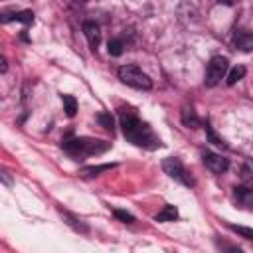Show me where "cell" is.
Here are the masks:
<instances>
[{"label":"cell","instance_id":"obj_1","mask_svg":"<svg viewBox=\"0 0 253 253\" xmlns=\"http://www.w3.org/2000/svg\"><path fill=\"white\" fill-rule=\"evenodd\" d=\"M119 123H121V128H123V134L125 138L138 146V148H146V150H156L162 146V140L160 136L148 126V123L140 121L136 111L130 109V107H121L119 109Z\"/></svg>","mask_w":253,"mask_h":253},{"label":"cell","instance_id":"obj_2","mask_svg":"<svg viewBox=\"0 0 253 253\" xmlns=\"http://www.w3.org/2000/svg\"><path fill=\"white\" fill-rule=\"evenodd\" d=\"M61 146L71 158L83 160L87 156H97V154L107 152L111 148V142L91 138V136H73V138H65Z\"/></svg>","mask_w":253,"mask_h":253},{"label":"cell","instance_id":"obj_3","mask_svg":"<svg viewBox=\"0 0 253 253\" xmlns=\"http://www.w3.org/2000/svg\"><path fill=\"white\" fill-rule=\"evenodd\" d=\"M117 75H119V79H121L125 85H128V87H132V89H140V91H150V89H152V79H150L146 73H142V69H138V67L132 65V63L121 65V67L117 69Z\"/></svg>","mask_w":253,"mask_h":253},{"label":"cell","instance_id":"obj_4","mask_svg":"<svg viewBox=\"0 0 253 253\" xmlns=\"http://www.w3.org/2000/svg\"><path fill=\"white\" fill-rule=\"evenodd\" d=\"M162 170H164V174H168L172 180L180 182V184L186 186V188H194V186H196L194 176L186 170V166H184L176 156H168V158H164V160H162Z\"/></svg>","mask_w":253,"mask_h":253},{"label":"cell","instance_id":"obj_5","mask_svg":"<svg viewBox=\"0 0 253 253\" xmlns=\"http://www.w3.org/2000/svg\"><path fill=\"white\" fill-rule=\"evenodd\" d=\"M229 71V61L223 55H215L210 59L208 67H206V75H204V83L208 87H215L223 77H227Z\"/></svg>","mask_w":253,"mask_h":253},{"label":"cell","instance_id":"obj_6","mask_svg":"<svg viewBox=\"0 0 253 253\" xmlns=\"http://www.w3.org/2000/svg\"><path fill=\"white\" fill-rule=\"evenodd\" d=\"M202 160L206 164V168L213 174H223L227 168H229V160L221 154H215V152H204L202 154Z\"/></svg>","mask_w":253,"mask_h":253},{"label":"cell","instance_id":"obj_7","mask_svg":"<svg viewBox=\"0 0 253 253\" xmlns=\"http://www.w3.org/2000/svg\"><path fill=\"white\" fill-rule=\"evenodd\" d=\"M83 34H85L91 49H97V45L101 43V28H99V24L93 22V20H85L83 22Z\"/></svg>","mask_w":253,"mask_h":253},{"label":"cell","instance_id":"obj_8","mask_svg":"<svg viewBox=\"0 0 253 253\" xmlns=\"http://www.w3.org/2000/svg\"><path fill=\"white\" fill-rule=\"evenodd\" d=\"M233 45L239 49V51H253V34L247 32V30H237L233 34Z\"/></svg>","mask_w":253,"mask_h":253},{"label":"cell","instance_id":"obj_9","mask_svg":"<svg viewBox=\"0 0 253 253\" xmlns=\"http://www.w3.org/2000/svg\"><path fill=\"white\" fill-rule=\"evenodd\" d=\"M0 22L2 24H8V22H22V24H34V12L32 10H20V12H14V14H2L0 16Z\"/></svg>","mask_w":253,"mask_h":253},{"label":"cell","instance_id":"obj_10","mask_svg":"<svg viewBox=\"0 0 253 253\" xmlns=\"http://www.w3.org/2000/svg\"><path fill=\"white\" fill-rule=\"evenodd\" d=\"M59 213H61L63 221H65L69 227H73V229L79 231V233H89V225H87L81 217H77V215H73V213H69V211H63V210H59Z\"/></svg>","mask_w":253,"mask_h":253},{"label":"cell","instance_id":"obj_11","mask_svg":"<svg viewBox=\"0 0 253 253\" xmlns=\"http://www.w3.org/2000/svg\"><path fill=\"white\" fill-rule=\"evenodd\" d=\"M180 119H182V125L184 126H188V128H198L200 125H202V121H200V117L196 115V111L192 109V107H182V111H180Z\"/></svg>","mask_w":253,"mask_h":253},{"label":"cell","instance_id":"obj_12","mask_svg":"<svg viewBox=\"0 0 253 253\" xmlns=\"http://www.w3.org/2000/svg\"><path fill=\"white\" fill-rule=\"evenodd\" d=\"M154 219H156V221H174V219H178V208L172 206V204H168V206H164V208L154 215Z\"/></svg>","mask_w":253,"mask_h":253},{"label":"cell","instance_id":"obj_13","mask_svg":"<svg viewBox=\"0 0 253 253\" xmlns=\"http://www.w3.org/2000/svg\"><path fill=\"white\" fill-rule=\"evenodd\" d=\"M117 164L115 162H111V164H99V166H85L79 174L83 176V178H93V176H99L101 172H107V170H111V168H115Z\"/></svg>","mask_w":253,"mask_h":253},{"label":"cell","instance_id":"obj_14","mask_svg":"<svg viewBox=\"0 0 253 253\" xmlns=\"http://www.w3.org/2000/svg\"><path fill=\"white\" fill-rule=\"evenodd\" d=\"M245 73H247V69H245L243 65H235L233 69H229V71H227L225 83H227V85H235L237 81H241V79L245 77Z\"/></svg>","mask_w":253,"mask_h":253},{"label":"cell","instance_id":"obj_15","mask_svg":"<svg viewBox=\"0 0 253 253\" xmlns=\"http://www.w3.org/2000/svg\"><path fill=\"white\" fill-rule=\"evenodd\" d=\"M61 101H63V111L67 117H73L77 113V101L73 95H61Z\"/></svg>","mask_w":253,"mask_h":253},{"label":"cell","instance_id":"obj_16","mask_svg":"<svg viewBox=\"0 0 253 253\" xmlns=\"http://www.w3.org/2000/svg\"><path fill=\"white\" fill-rule=\"evenodd\" d=\"M239 176L245 184H253V160H245L241 170H239Z\"/></svg>","mask_w":253,"mask_h":253},{"label":"cell","instance_id":"obj_17","mask_svg":"<svg viewBox=\"0 0 253 253\" xmlns=\"http://www.w3.org/2000/svg\"><path fill=\"white\" fill-rule=\"evenodd\" d=\"M107 49H109V53H111V55L119 57V55L125 51V43H123V40L115 38V40H109V43H107Z\"/></svg>","mask_w":253,"mask_h":253},{"label":"cell","instance_id":"obj_18","mask_svg":"<svg viewBox=\"0 0 253 253\" xmlns=\"http://www.w3.org/2000/svg\"><path fill=\"white\" fill-rule=\"evenodd\" d=\"M206 134H208V140H210L211 144H215L217 148H227V144H225V142L215 134V130L211 128V125H210V123H206Z\"/></svg>","mask_w":253,"mask_h":253},{"label":"cell","instance_id":"obj_19","mask_svg":"<svg viewBox=\"0 0 253 253\" xmlns=\"http://www.w3.org/2000/svg\"><path fill=\"white\" fill-rule=\"evenodd\" d=\"M97 121L103 125L105 130H109L111 134L115 132V125H113V117H111V113H99V115H97Z\"/></svg>","mask_w":253,"mask_h":253},{"label":"cell","instance_id":"obj_20","mask_svg":"<svg viewBox=\"0 0 253 253\" xmlns=\"http://www.w3.org/2000/svg\"><path fill=\"white\" fill-rule=\"evenodd\" d=\"M229 229H231V231H235L237 235H241V237H245V239L253 241V229H251V227H245V225H233V223H229Z\"/></svg>","mask_w":253,"mask_h":253},{"label":"cell","instance_id":"obj_21","mask_svg":"<svg viewBox=\"0 0 253 253\" xmlns=\"http://www.w3.org/2000/svg\"><path fill=\"white\" fill-rule=\"evenodd\" d=\"M113 213H115V217L117 219H121L123 223H134V215L130 213V211H126V210H113Z\"/></svg>","mask_w":253,"mask_h":253},{"label":"cell","instance_id":"obj_22","mask_svg":"<svg viewBox=\"0 0 253 253\" xmlns=\"http://www.w3.org/2000/svg\"><path fill=\"white\" fill-rule=\"evenodd\" d=\"M0 73H6V69H8V63H6V57H0Z\"/></svg>","mask_w":253,"mask_h":253},{"label":"cell","instance_id":"obj_23","mask_svg":"<svg viewBox=\"0 0 253 253\" xmlns=\"http://www.w3.org/2000/svg\"><path fill=\"white\" fill-rule=\"evenodd\" d=\"M2 178H4V182H6V184H10V176H8V172H6V170H2Z\"/></svg>","mask_w":253,"mask_h":253},{"label":"cell","instance_id":"obj_24","mask_svg":"<svg viewBox=\"0 0 253 253\" xmlns=\"http://www.w3.org/2000/svg\"><path fill=\"white\" fill-rule=\"evenodd\" d=\"M227 253H243V251H241V249H237V247H231Z\"/></svg>","mask_w":253,"mask_h":253}]
</instances>
